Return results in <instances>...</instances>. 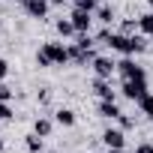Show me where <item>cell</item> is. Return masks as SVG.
I'll use <instances>...</instances> for the list:
<instances>
[{
	"mask_svg": "<svg viewBox=\"0 0 153 153\" xmlns=\"http://www.w3.org/2000/svg\"><path fill=\"white\" fill-rule=\"evenodd\" d=\"M108 48H114V51H120V54H138V51H144V39H138V36H129V33H111V39H108Z\"/></svg>",
	"mask_w": 153,
	"mask_h": 153,
	"instance_id": "1",
	"label": "cell"
},
{
	"mask_svg": "<svg viewBox=\"0 0 153 153\" xmlns=\"http://www.w3.org/2000/svg\"><path fill=\"white\" fill-rule=\"evenodd\" d=\"M123 96L132 99V102H141L147 96V78H132V81H123Z\"/></svg>",
	"mask_w": 153,
	"mask_h": 153,
	"instance_id": "2",
	"label": "cell"
},
{
	"mask_svg": "<svg viewBox=\"0 0 153 153\" xmlns=\"http://www.w3.org/2000/svg\"><path fill=\"white\" fill-rule=\"evenodd\" d=\"M117 72H120V78H123V81H132V78H147V75H144V69H141L135 60H129V57H123V60L117 63Z\"/></svg>",
	"mask_w": 153,
	"mask_h": 153,
	"instance_id": "3",
	"label": "cell"
},
{
	"mask_svg": "<svg viewBox=\"0 0 153 153\" xmlns=\"http://www.w3.org/2000/svg\"><path fill=\"white\" fill-rule=\"evenodd\" d=\"M45 51H48V57H51V63H54V66H63V63H69V45L48 42V45H45Z\"/></svg>",
	"mask_w": 153,
	"mask_h": 153,
	"instance_id": "4",
	"label": "cell"
},
{
	"mask_svg": "<svg viewBox=\"0 0 153 153\" xmlns=\"http://www.w3.org/2000/svg\"><path fill=\"white\" fill-rule=\"evenodd\" d=\"M93 72L99 75V78H111V75L117 72V63L111 57H93Z\"/></svg>",
	"mask_w": 153,
	"mask_h": 153,
	"instance_id": "5",
	"label": "cell"
},
{
	"mask_svg": "<svg viewBox=\"0 0 153 153\" xmlns=\"http://www.w3.org/2000/svg\"><path fill=\"white\" fill-rule=\"evenodd\" d=\"M90 15H93V12H84V9H75V12L69 15V21L75 24V33H87V30H90V21H93Z\"/></svg>",
	"mask_w": 153,
	"mask_h": 153,
	"instance_id": "6",
	"label": "cell"
},
{
	"mask_svg": "<svg viewBox=\"0 0 153 153\" xmlns=\"http://www.w3.org/2000/svg\"><path fill=\"white\" fill-rule=\"evenodd\" d=\"M48 3H51V0H24V12L33 15V18H45Z\"/></svg>",
	"mask_w": 153,
	"mask_h": 153,
	"instance_id": "7",
	"label": "cell"
},
{
	"mask_svg": "<svg viewBox=\"0 0 153 153\" xmlns=\"http://www.w3.org/2000/svg\"><path fill=\"white\" fill-rule=\"evenodd\" d=\"M93 90H96V96H99V99H114V90H111V81H108V78H99V75H96Z\"/></svg>",
	"mask_w": 153,
	"mask_h": 153,
	"instance_id": "8",
	"label": "cell"
},
{
	"mask_svg": "<svg viewBox=\"0 0 153 153\" xmlns=\"http://www.w3.org/2000/svg\"><path fill=\"white\" fill-rule=\"evenodd\" d=\"M102 141H105V147H123L126 144V138H123L120 129H105L102 132Z\"/></svg>",
	"mask_w": 153,
	"mask_h": 153,
	"instance_id": "9",
	"label": "cell"
},
{
	"mask_svg": "<svg viewBox=\"0 0 153 153\" xmlns=\"http://www.w3.org/2000/svg\"><path fill=\"white\" fill-rule=\"evenodd\" d=\"M99 114H102V117H111V120H117L123 111L117 108V102H114V99H102V102H99Z\"/></svg>",
	"mask_w": 153,
	"mask_h": 153,
	"instance_id": "10",
	"label": "cell"
},
{
	"mask_svg": "<svg viewBox=\"0 0 153 153\" xmlns=\"http://www.w3.org/2000/svg\"><path fill=\"white\" fill-rule=\"evenodd\" d=\"M54 123H60V126H72V123H75V111H69V108H57V111H54Z\"/></svg>",
	"mask_w": 153,
	"mask_h": 153,
	"instance_id": "11",
	"label": "cell"
},
{
	"mask_svg": "<svg viewBox=\"0 0 153 153\" xmlns=\"http://www.w3.org/2000/svg\"><path fill=\"white\" fill-rule=\"evenodd\" d=\"M51 129H54V123H51L48 117H39V120L33 123V132H36V135H42V138H48V135H51Z\"/></svg>",
	"mask_w": 153,
	"mask_h": 153,
	"instance_id": "12",
	"label": "cell"
},
{
	"mask_svg": "<svg viewBox=\"0 0 153 153\" xmlns=\"http://www.w3.org/2000/svg\"><path fill=\"white\" fill-rule=\"evenodd\" d=\"M138 30H141L144 36H153V12H147V15L138 18Z\"/></svg>",
	"mask_w": 153,
	"mask_h": 153,
	"instance_id": "13",
	"label": "cell"
},
{
	"mask_svg": "<svg viewBox=\"0 0 153 153\" xmlns=\"http://www.w3.org/2000/svg\"><path fill=\"white\" fill-rule=\"evenodd\" d=\"M54 27H57V33H60V36H72V33H75V24H72L69 18H60Z\"/></svg>",
	"mask_w": 153,
	"mask_h": 153,
	"instance_id": "14",
	"label": "cell"
},
{
	"mask_svg": "<svg viewBox=\"0 0 153 153\" xmlns=\"http://www.w3.org/2000/svg\"><path fill=\"white\" fill-rule=\"evenodd\" d=\"M96 18H99L102 24H111V21H114V9H111V6H99V9H96Z\"/></svg>",
	"mask_w": 153,
	"mask_h": 153,
	"instance_id": "15",
	"label": "cell"
},
{
	"mask_svg": "<svg viewBox=\"0 0 153 153\" xmlns=\"http://www.w3.org/2000/svg\"><path fill=\"white\" fill-rule=\"evenodd\" d=\"M24 144H27V150H30V153H39V150H42V135H36V132H33V135H27V141H24Z\"/></svg>",
	"mask_w": 153,
	"mask_h": 153,
	"instance_id": "16",
	"label": "cell"
},
{
	"mask_svg": "<svg viewBox=\"0 0 153 153\" xmlns=\"http://www.w3.org/2000/svg\"><path fill=\"white\" fill-rule=\"evenodd\" d=\"M138 105H141V111H144V114H147V117L153 120V93H147V96H144V99H141Z\"/></svg>",
	"mask_w": 153,
	"mask_h": 153,
	"instance_id": "17",
	"label": "cell"
},
{
	"mask_svg": "<svg viewBox=\"0 0 153 153\" xmlns=\"http://www.w3.org/2000/svg\"><path fill=\"white\" fill-rule=\"evenodd\" d=\"M36 63H39V66H42V69H48V66H54V63H51V57H48V51H45V48H39V51H36Z\"/></svg>",
	"mask_w": 153,
	"mask_h": 153,
	"instance_id": "18",
	"label": "cell"
},
{
	"mask_svg": "<svg viewBox=\"0 0 153 153\" xmlns=\"http://www.w3.org/2000/svg\"><path fill=\"white\" fill-rule=\"evenodd\" d=\"M75 9H84V12H93V9H96V0H75Z\"/></svg>",
	"mask_w": 153,
	"mask_h": 153,
	"instance_id": "19",
	"label": "cell"
},
{
	"mask_svg": "<svg viewBox=\"0 0 153 153\" xmlns=\"http://www.w3.org/2000/svg\"><path fill=\"white\" fill-rule=\"evenodd\" d=\"M9 117H15V114H12V108H9V102L0 99V120H9Z\"/></svg>",
	"mask_w": 153,
	"mask_h": 153,
	"instance_id": "20",
	"label": "cell"
},
{
	"mask_svg": "<svg viewBox=\"0 0 153 153\" xmlns=\"http://www.w3.org/2000/svg\"><path fill=\"white\" fill-rule=\"evenodd\" d=\"M12 96H15V90H12L9 84H0V99H3V102H9Z\"/></svg>",
	"mask_w": 153,
	"mask_h": 153,
	"instance_id": "21",
	"label": "cell"
},
{
	"mask_svg": "<svg viewBox=\"0 0 153 153\" xmlns=\"http://www.w3.org/2000/svg\"><path fill=\"white\" fill-rule=\"evenodd\" d=\"M75 45H81V48H87V51H90V48H93V39H90L87 33H78V42H75Z\"/></svg>",
	"mask_w": 153,
	"mask_h": 153,
	"instance_id": "22",
	"label": "cell"
},
{
	"mask_svg": "<svg viewBox=\"0 0 153 153\" xmlns=\"http://www.w3.org/2000/svg\"><path fill=\"white\" fill-rule=\"evenodd\" d=\"M135 24H138V21H123V24H120V33H129V36H132V33H135Z\"/></svg>",
	"mask_w": 153,
	"mask_h": 153,
	"instance_id": "23",
	"label": "cell"
},
{
	"mask_svg": "<svg viewBox=\"0 0 153 153\" xmlns=\"http://www.w3.org/2000/svg\"><path fill=\"white\" fill-rule=\"evenodd\" d=\"M117 120H120V126H123V129H132V126H135V120H132V117H126V114H120Z\"/></svg>",
	"mask_w": 153,
	"mask_h": 153,
	"instance_id": "24",
	"label": "cell"
},
{
	"mask_svg": "<svg viewBox=\"0 0 153 153\" xmlns=\"http://www.w3.org/2000/svg\"><path fill=\"white\" fill-rule=\"evenodd\" d=\"M6 72H9V63H6L3 57H0V78H6Z\"/></svg>",
	"mask_w": 153,
	"mask_h": 153,
	"instance_id": "25",
	"label": "cell"
},
{
	"mask_svg": "<svg viewBox=\"0 0 153 153\" xmlns=\"http://www.w3.org/2000/svg\"><path fill=\"white\" fill-rule=\"evenodd\" d=\"M135 153H153V144H141V147H138Z\"/></svg>",
	"mask_w": 153,
	"mask_h": 153,
	"instance_id": "26",
	"label": "cell"
},
{
	"mask_svg": "<svg viewBox=\"0 0 153 153\" xmlns=\"http://www.w3.org/2000/svg\"><path fill=\"white\" fill-rule=\"evenodd\" d=\"M108 153H123V147H108Z\"/></svg>",
	"mask_w": 153,
	"mask_h": 153,
	"instance_id": "27",
	"label": "cell"
},
{
	"mask_svg": "<svg viewBox=\"0 0 153 153\" xmlns=\"http://www.w3.org/2000/svg\"><path fill=\"white\" fill-rule=\"evenodd\" d=\"M3 150H6V141H3V138H0V153H3Z\"/></svg>",
	"mask_w": 153,
	"mask_h": 153,
	"instance_id": "28",
	"label": "cell"
},
{
	"mask_svg": "<svg viewBox=\"0 0 153 153\" xmlns=\"http://www.w3.org/2000/svg\"><path fill=\"white\" fill-rule=\"evenodd\" d=\"M57 3H66V0H57ZM72 3H75V0H72Z\"/></svg>",
	"mask_w": 153,
	"mask_h": 153,
	"instance_id": "29",
	"label": "cell"
},
{
	"mask_svg": "<svg viewBox=\"0 0 153 153\" xmlns=\"http://www.w3.org/2000/svg\"><path fill=\"white\" fill-rule=\"evenodd\" d=\"M96 3H102V0H96Z\"/></svg>",
	"mask_w": 153,
	"mask_h": 153,
	"instance_id": "30",
	"label": "cell"
},
{
	"mask_svg": "<svg viewBox=\"0 0 153 153\" xmlns=\"http://www.w3.org/2000/svg\"><path fill=\"white\" fill-rule=\"evenodd\" d=\"M150 6H153V0H150Z\"/></svg>",
	"mask_w": 153,
	"mask_h": 153,
	"instance_id": "31",
	"label": "cell"
}]
</instances>
